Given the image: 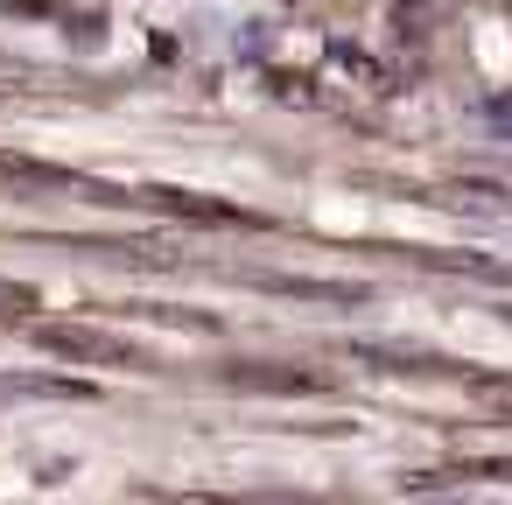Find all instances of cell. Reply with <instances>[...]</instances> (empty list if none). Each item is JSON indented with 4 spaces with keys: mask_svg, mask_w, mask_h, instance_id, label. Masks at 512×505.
Returning a JSON list of instances; mask_svg holds the SVG:
<instances>
[{
    "mask_svg": "<svg viewBox=\"0 0 512 505\" xmlns=\"http://www.w3.org/2000/svg\"><path fill=\"white\" fill-rule=\"evenodd\" d=\"M36 344L50 358H78V365H134L141 351L113 330H85V323H36Z\"/></svg>",
    "mask_w": 512,
    "mask_h": 505,
    "instance_id": "1",
    "label": "cell"
},
{
    "mask_svg": "<svg viewBox=\"0 0 512 505\" xmlns=\"http://www.w3.org/2000/svg\"><path fill=\"white\" fill-rule=\"evenodd\" d=\"M225 386H232V393H281V400H309V393H323V372H302V365H225Z\"/></svg>",
    "mask_w": 512,
    "mask_h": 505,
    "instance_id": "2",
    "label": "cell"
},
{
    "mask_svg": "<svg viewBox=\"0 0 512 505\" xmlns=\"http://www.w3.org/2000/svg\"><path fill=\"white\" fill-rule=\"evenodd\" d=\"M148 204H162V211H176V218H197V225H246V211L204 204V197H183V190H148Z\"/></svg>",
    "mask_w": 512,
    "mask_h": 505,
    "instance_id": "3",
    "label": "cell"
},
{
    "mask_svg": "<svg viewBox=\"0 0 512 505\" xmlns=\"http://www.w3.org/2000/svg\"><path fill=\"white\" fill-rule=\"evenodd\" d=\"M0 183H22V190H64L71 169H57V162H29V155H0Z\"/></svg>",
    "mask_w": 512,
    "mask_h": 505,
    "instance_id": "4",
    "label": "cell"
},
{
    "mask_svg": "<svg viewBox=\"0 0 512 505\" xmlns=\"http://www.w3.org/2000/svg\"><path fill=\"white\" fill-rule=\"evenodd\" d=\"M267 288H274V295H302V302H365L358 281H288V274H274Z\"/></svg>",
    "mask_w": 512,
    "mask_h": 505,
    "instance_id": "5",
    "label": "cell"
},
{
    "mask_svg": "<svg viewBox=\"0 0 512 505\" xmlns=\"http://www.w3.org/2000/svg\"><path fill=\"white\" fill-rule=\"evenodd\" d=\"M36 309V295L22 288V281H0V323H15V316H29Z\"/></svg>",
    "mask_w": 512,
    "mask_h": 505,
    "instance_id": "6",
    "label": "cell"
},
{
    "mask_svg": "<svg viewBox=\"0 0 512 505\" xmlns=\"http://www.w3.org/2000/svg\"><path fill=\"white\" fill-rule=\"evenodd\" d=\"M484 120H491V134H498V141H512V92L484 99Z\"/></svg>",
    "mask_w": 512,
    "mask_h": 505,
    "instance_id": "7",
    "label": "cell"
},
{
    "mask_svg": "<svg viewBox=\"0 0 512 505\" xmlns=\"http://www.w3.org/2000/svg\"><path fill=\"white\" fill-rule=\"evenodd\" d=\"M470 477H512V456H491V463H470Z\"/></svg>",
    "mask_w": 512,
    "mask_h": 505,
    "instance_id": "8",
    "label": "cell"
}]
</instances>
